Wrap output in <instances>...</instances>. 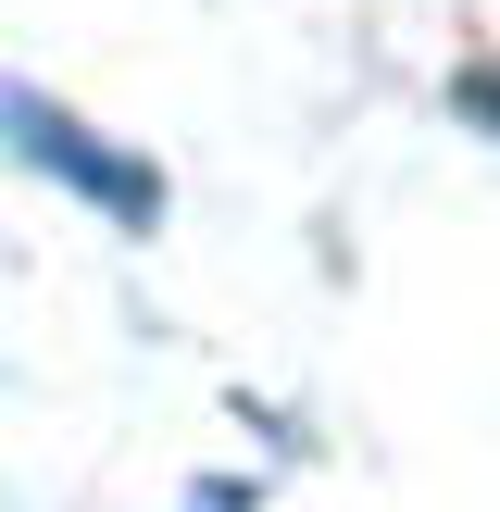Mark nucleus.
Wrapping results in <instances>:
<instances>
[{
	"label": "nucleus",
	"mask_w": 500,
	"mask_h": 512,
	"mask_svg": "<svg viewBox=\"0 0 500 512\" xmlns=\"http://www.w3.org/2000/svg\"><path fill=\"white\" fill-rule=\"evenodd\" d=\"M13 138L38 150V163H63L88 200H113L125 225H150V213H163V175H150V163H113V150H100L75 113H50V100H13Z\"/></svg>",
	"instance_id": "nucleus-1"
},
{
	"label": "nucleus",
	"mask_w": 500,
	"mask_h": 512,
	"mask_svg": "<svg viewBox=\"0 0 500 512\" xmlns=\"http://www.w3.org/2000/svg\"><path fill=\"white\" fill-rule=\"evenodd\" d=\"M463 113H488V125H500V75H463Z\"/></svg>",
	"instance_id": "nucleus-2"
}]
</instances>
